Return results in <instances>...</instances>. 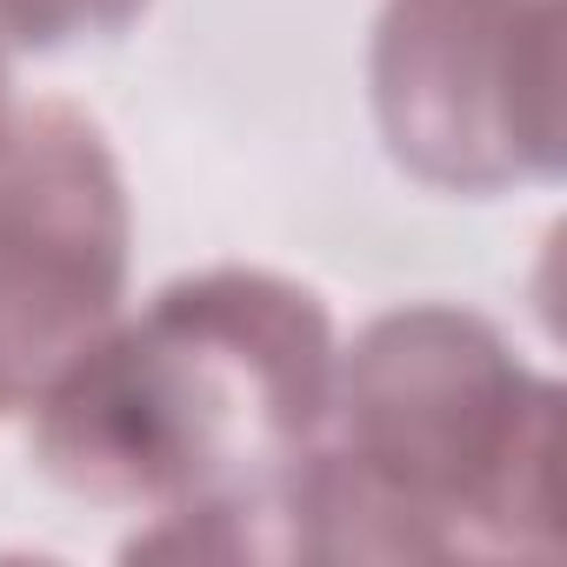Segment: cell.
Here are the masks:
<instances>
[{
  "label": "cell",
  "mask_w": 567,
  "mask_h": 567,
  "mask_svg": "<svg viewBox=\"0 0 567 567\" xmlns=\"http://www.w3.org/2000/svg\"><path fill=\"white\" fill-rule=\"evenodd\" d=\"M328 414L341 441L308 447L260 507L267 560L554 547V388L481 315H381L354 341Z\"/></svg>",
  "instance_id": "6da1fadb"
},
{
  "label": "cell",
  "mask_w": 567,
  "mask_h": 567,
  "mask_svg": "<svg viewBox=\"0 0 567 567\" xmlns=\"http://www.w3.org/2000/svg\"><path fill=\"white\" fill-rule=\"evenodd\" d=\"M328 394V308L280 274L207 267L54 374L34 401V467L101 507H214L295 467Z\"/></svg>",
  "instance_id": "7a4b0ae2"
},
{
  "label": "cell",
  "mask_w": 567,
  "mask_h": 567,
  "mask_svg": "<svg viewBox=\"0 0 567 567\" xmlns=\"http://www.w3.org/2000/svg\"><path fill=\"white\" fill-rule=\"evenodd\" d=\"M374 121L427 187L494 194L560 161V0H388Z\"/></svg>",
  "instance_id": "3957f363"
},
{
  "label": "cell",
  "mask_w": 567,
  "mask_h": 567,
  "mask_svg": "<svg viewBox=\"0 0 567 567\" xmlns=\"http://www.w3.org/2000/svg\"><path fill=\"white\" fill-rule=\"evenodd\" d=\"M127 194L107 134L34 101L0 141V414L34 408L54 374L121 315Z\"/></svg>",
  "instance_id": "277c9868"
},
{
  "label": "cell",
  "mask_w": 567,
  "mask_h": 567,
  "mask_svg": "<svg viewBox=\"0 0 567 567\" xmlns=\"http://www.w3.org/2000/svg\"><path fill=\"white\" fill-rule=\"evenodd\" d=\"M147 14V0H0V34L14 48L54 54L74 41H114Z\"/></svg>",
  "instance_id": "5b68a950"
},
{
  "label": "cell",
  "mask_w": 567,
  "mask_h": 567,
  "mask_svg": "<svg viewBox=\"0 0 567 567\" xmlns=\"http://www.w3.org/2000/svg\"><path fill=\"white\" fill-rule=\"evenodd\" d=\"M8 127H14V114H8V61H0V141H8Z\"/></svg>",
  "instance_id": "8992f818"
}]
</instances>
